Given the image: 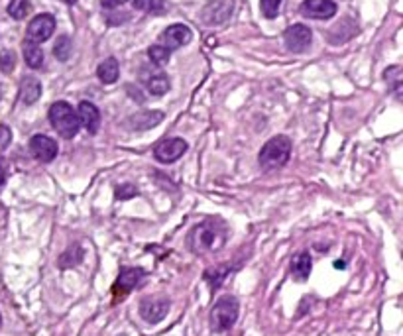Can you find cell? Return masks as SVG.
I'll list each match as a JSON object with an SVG mask.
<instances>
[{"label": "cell", "mask_w": 403, "mask_h": 336, "mask_svg": "<svg viewBox=\"0 0 403 336\" xmlns=\"http://www.w3.org/2000/svg\"><path fill=\"white\" fill-rule=\"evenodd\" d=\"M16 67V56H14V51L10 49H2L0 51V71L2 73H6V75H10L12 71Z\"/></svg>", "instance_id": "obj_28"}, {"label": "cell", "mask_w": 403, "mask_h": 336, "mask_svg": "<svg viewBox=\"0 0 403 336\" xmlns=\"http://www.w3.org/2000/svg\"><path fill=\"white\" fill-rule=\"evenodd\" d=\"M124 2H128V0H101L103 8H106V10H113V8H118V6H122Z\"/></svg>", "instance_id": "obj_31"}, {"label": "cell", "mask_w": 403, "mask_h": 336, "mask_svg": "<svg viewBox=\"0 0 403 336\" xmlns=\"http://www.w3.org/2000/svg\"><path fill=\"white\" fill-rule=\"evenodd\" d=\"M146 278V271L142 267H122L118 278H116L115 285H113V293L115 297H124L132 289H136L142 279Z\"/></svg>", "instance_id": "obj_6"}, {"label": "cell", "mask_w": 403, "mask_h": 336, "mask_svg": "<svg viewBox=\"0 0 403 336\" xmlns=\"http://www.w3.org/2000/svg\"><path fill=\"white\" fill-rule=\"evenodd\" d=\"M0 326H2V314H0Z\"/></svg>", "instance_id": "obj_36"}, {"label": "cell", "mask_w": 403, "mask_h": 336, "mask_svg": "<svg viewBox=\"0 0 403 336\" xmlns=\"http://www.w3.org/2000/svg\"><path fill=\"white\" fill-rule=\"evenodd\" d=\"M71 49H73V44H71L69 35H59L56 46H54V56L59 61H67L71 56Z\"/></svg>", "instance_id": "obj_24"}, {"label": "cell", "mask_w": 403, "mask_h": 336, "mask_svg": "<svg viewBox=\"0 0 403 336\" xmlns=\"http://www.w3.org/2000/svg\"><path fill=\"white\" fill-rule=\"evenodd\" d=\"M22 51H24V59H26V63H28L32 69H40V67L44 65V51H42V47L38 46V44L24 40Z\"/></svg>", "instance_id": "obj_21"}, {"label": "cell", "mask_w": 403, "mask_h": 336, "mask_svg": "<svg viewBox=\"0 0 403 336\" xmlns=\"http://www.w3.org/2000/svg\"><path fill=\"white\" fill-rule=\"evenodd\" d=\"M279 6H281V0H262L260 2V8H262V14L265 18H276L279 14Z\"/></svg>", "instance_id": "obj_29"}, {"label": "cell", "mask_w": 403, "mask_h": 336, "mask_svg": "<svg viewBox=\"0 0 403 336\" xmlns=\"http://www.w3.org/2000/svg\"><path fill=\"white\" fill-rule=\"evenodd\" d=\"M299 12L305 18L313 20H329L336 14V4L333 0H305L299 6Z\"/></svg>", "instance_id": "obj_11"}, {"label": "cell", "mask_w": 403, "mask_h": 336, "mask_svg": "<svg viewBox=\"0 0 403 336\" xmlns=\"http://www.w3.org/2000/svg\"><path fill=\"white\" fill-rule=\"evenodd\" d=\"M384 77H386L388 85H390L393 91H395V94H397V96H402V67L393 65V67H390V69H386Z\"/></svg>", "instance_id": "obj_25"}, {"label": "cell", "mask_w": 403, "mask_h": 336, "mask_svg": "<svg viewBox=\"0 0 403 336\" xmlns=\"http://www.w3.org/2000/svg\"><path fill=\"white\" fill-rule=\"evenodd\" d=\"M170 307H172V303H170V299H165V297H146V299L140 301L138 313L146 323L158 325V323H161L167 317Z\"/></svg>", "instance_id": "obj_5"}, {"label": "cell", "mask_w": 403, "mask_h": 336, "mask_svg": "<svg viewBox=\"0 0 403 336\" xmlns=\"http://www.w3.org/2000/svg\"><path fill=\"white\" fill-rule=\"evenodd\" d=\"M311 267L313 262L309 252H299V254L291 260V276H293L295 281L303 283V281H307L309 276H311Z\"/></svg>", "instance_id": "obj_16"}, {"label": "cell", "mask_w": 403, "mask_h": 336, "mask_svg": "<svg viewBox=\"0 0 403 336\" xmlns=\"http://www.w3.org/2000/svg\"><path fill=\"white\" fill-rule=\"evenodd\" d=\"M65 2H67V4H75L77 0H65Z\"/></svg>", "instance_id": "obj_34"}, {"label": "cell", "mask_w": 403, "mask_h": 336, "mask_svg": "<svg viewBox=\"0 0 403 336\" xmlns=\"http://www.w3.org/2000/svg\"><path fill=\"white\" fill-rule=\"evenodd\" d=\"M232 271L231 264H222V266L217 267H208L207 271H205V281L208 283V287L213 291H217L222 285V281L229 278V274Z\"/></svg>", "instance_id": "obj_18"}, {"label": "cell", "mask_w": 403, "mask_h": 336, "mask_svg": "<svg viewBox=\"0 0 403 336\" xmlns=\"http://www.w3.org/2000/svg\"><path fill=\"white\" fill-rule=\"evenodd\" d=\"M83 255H85V252H83V248H81L79 244H71L69 248L59 255V269H69V267L79 266L81 262H83Z\"/></svg>", "instance_id": "obj_19"}, {"label": "cell", "mask_w": 403, "mask_h": 336, "mask_svg": "<svg viewBox=\"0 0 403 336\" xmlns=\"http://www.w3.org/2000/svg\"><path fill=\"white\" fill-rule=\"evenodd\" d=\"M54 32H56V18L51 14H40L28 26V32H26L28 37L26 40L40 46L42 42H47Z\"/></svg>", "instance_id": "obj_7"}, {"label": "cell", "mask_w": 403, "mask_h": 336, "mask_svg": "<svg viewBox=\"0 0 403 336\" xmlns=\"http://www.w3.org/2000/svg\"><path fill=\"white\" fill-rule=\"evenodd\" d=\"M289 156H291V140L288 136H274L270 142H265L258 156V162L264 171H274L289 162Z\"/></svg>", "instance_id": "obj_2"}, {"label": "cell", "mask_w": 403, "mask_h": 336, "mask_svg": "<svg viewBox=\"0 0 403 336\" xmlns=\"http://www.w3.org/2000/svg\"><path fill=\"white\" fill-rule=\"evenodd\" d=\"M30 151L38 162H54V158L58 156V142L44 134H35L30 140Z\"/></svg>", "instance_id": "obj_10"}, {"label": "cell", "mask_w": 403, "mask_h": 336, "mask_svg": "<svg viewBox=\"0 0 403 336\" xmlns=\"http://www.w3.org/2000/svg\"><path fill=\"white\" fill-rule=\"evenodd\" d=\"M42 96V85L35 77H24L20 83V101L24 105H34Z\"/></svg>", "instance_id": "obj_17"}, {"label": "cell", "mask_w": 403, "mask_h": 336, "mask_svg": "<svg viewBox=\"0 0 403 336\" xmlns=\"http://www.w3.org/2000/svg\"><path fill=\"white\" fill-rule=\"evenodd\" d=\"M4 179H6V171H4V165H2V160H0V185L4 183Z\"/></svg>", "instance_id": "obj_33"}, {"label": "cell", "mask_w": 403, "mask_h": 336, "mask_svg": "<svg viewBox=\"0 0 403 336\" xmlns=\"http://www.w3.org/2000/svg\"><path fill=\"white\" fill-rule=\"evenodd\" d=\"M8 142H10V132H8V128L0 126V148H6Z\"/></svg>", "instance_id": "obj_32"}, {"label": "cell", "mask_w": 403, "mask_h": 336, "mask_svg": "<svg viewBox=\"0 0 403 336\" xmlns=\"http://www.w3.org/2000/svg\"><path fill=\"white\" fill-rule=\"evenodd\" d=\"M185 151H187V142L183 138H167L161 140L154 148V156L160 163H173L177 162Z\"/></svg>", "instance_id": "obj_9"}, {"label": "cell", "mask_w": 403, "mask_h": 336, "mask_svg": "<svg viewBox=\"0 0 403 336\" xmlns=\"http://www.w3.org/2000/svg\"><path fill=\"white\" fill-rule=\"evenodd\" d=\"M136 195H138V189L134 185H130V183L116 187V199H120V201H126V199L136 197Z\"/></svg>", "instance_id": "obj_30"}, {"label": "cell", "mask_w": 403, "mask_h": 336, "mask_svg": "<svg viewBox=\"0 0 403 336\" xmlns=\"http://www.w3.org/2000/svg\"><path fill=\"white\" fill-rule=\"evenodd\" d=\"M0 99H2V85H0Z\"/></svg>", "instance_id": "obj_35"}, {"label": "cell", "mask_w": 403, "mask_h": 336, "mask_svg": "<svg viewBox=\"0 0 403 336\" xmlns=\"http://www.w3.org/2000/svg\"><path fill=\"white\" fill-rule=\"evenodd\" d=\"M144 81H146L148 91H150L151 94H156V96H161V94H165L170 91V79H167V75H163L161 71H154L151 75L144 77Z\"/></svg>", "instance_id": "obj_20"}, {"label": "cell", "mask_w": 403, "mask_h": 336, "mask_svg": "<svg viewBox=\"0 0 403 336\" xmlns=\"http://www.w3.org/2000/svg\"><path fill=\"white\" fill-rule=\"evenodd\" d=\"M283 40H286V46H288L289 51L293 53H303L311 47L313 34L311 30L303 24H293L289 26L283 34Z\"/></svg>", "instance_id": "obj_8"}, {"label": "cell", "mask_w": 403, "mask_h": 336, "mask_svg": "<svg viewBox=\"0 0 403 336\" xmlns=\"http://www.w3.org/2000/svg\"><path fill=\"white\" fill-rule=\"evenodd\" d=\"M191 37H193V34H191V30L187 26H183V24H173L167 30H163L160 40L165 49H177V47L187 46L191 42Z\"/></svg>", "instance_id": "obj_12"}, {"label": "cell", "mask_w": 403, "mask_h": 336, "mask_svg": "<svg viewBox=\"0 0 403 336\" xmlns=\"http://www.w3.org/2000/svg\"><path fill=\"white\" fill-rule=\"evenodd\" d=\"M97 75H99V79H101L104 85L115 83L116 79H118V61H116L115 58L104 59L103 63L99 65V69H97Z\"/></svg>", "instance_id": "obj_22"}, {"label": "cell", "mask_w": 403, "mask_h": 336, "mask_svg": "<svg viewBox=\"0 0 403 336\" xmlns=\"http://www.w3.org/2000/svg\"><path fill=\"white\" fill-rule=\"evenodd\" d=\"M161 120H163V112L161 110H142L138 115L130 116L128 118V126L132 130H150V128L158 126Z\"/></svg>", "instance_id": "obj_15"}, {"label": "cell", "mask_w": 403, "mask_h": 336, "mask_svg": "<svg viewBox=\"0 0 403 336\" xmlns=\"http://www.w3.org/2000/svg\"><path fill=\"white\" fill-rule=\"evenodd\" d=\"M238 313H240V305H238L236 297H232V295L220 297L219 301L215 303L213 311H211V328H213V333L222 335V333L231 330L238 321Z\"/></svg>", "instance_id": "obj_4"}, {"label": "cell", "mask_w": 403, "mask_h": 336, "mask_svg": "<svg viewBox=\"0 0 403 336\" xmlns=\"http://www.w3.org/2000/svg\"><path fill=\"white\" fill-rule=\"evenodd\" d=\"M232 14V2L231 0H217V2H211L205 6L203 10V20L208 26H219L224 24Z\"/></svg>", "instance_id": "obj_13"}, {"label": "cell", "mask_w": 403, "mask_h": 336, "mask_svg": "<svg viewBox=\"0 0 403 336\" xmlns=\"http://www.w3.org/2000/svg\"><path fill=\"white\" fill-rule=\"evenodd\" d=\"M134 6L142 12H148V14H161L165 10V4L163 0H134Z\"/></svg>", "instance_id": "obj_26"}, {"label": "cell", "mask_w": 403, "mask_h": 336, "mask_svg": "<svg viewBox=\"0 0 403 336\" xmlns=\"http://www.w3.org/2000/svg\"><path fill=\"white\" fill-rule=\"evenodd\" d=\"M77 116H79V124L85 126V130L89 134H97L99 132V126H101V112L99 108L89 103V101H83L79 105V110H77Z\"/></svg>", "instance_id": "obj_14"}, {"label": "cell", "mask_w": 403, "mask_h": 336, "mask_svg": "<svg viewBox=\"0 0 403 336\" xmlns=\"http://www.w3.org/2000/svg\"><path fill=\"white\" fill-rule=\"evenodd\" d=\"M229 228L220 219H208L193 226V230L187 236V246L193 254H207V252H219L227 244Z\"/></svg>", "instance_id": "obj_1"}, {"label": "cell", "mask_w": 403, "mask_h": 336, "mask_svg": "<svg viewBox=\"0 0 403 336\" xmlns=\"http://www.w3.org/2000/svg\"><path fill=\"white\" fill-rule=\"evenodd\" d=\"M148 58L151 59L154 65H165L170 61V49H165L163 46H151L148 49Z\"/></svg>", "instance_id": "obj_27"}, {"label": "cell", "mask_w": 403, "mask_h": 336, "mask_svg": "<svg viewBox=\"0 0 403 336\" xmlns=\"http://www.w3.org/2000/svg\"><path fill=\"white\" fill-rule=\"evenodd\" d=\"M32 10V4L30 0H10L8 4V14H10L14 20H24Z\"/></svg>", "instance_id": "obj_23"}, {"label": "cell", "mask_w": 403, "mask_h": 336, "mask_svg": "<svg viewBox=\"0 0 403 336\" xmlns=\"http://www.w3.org/2000/svg\"><path fill=\"white\" fill-rule=\"evenodd\" d=\"M49 122L61 138H75L79 132V116L73 110V106L65 101H58L49 106Z\"/></svg>", "instance_id": "obj_3"}]
</instances>
